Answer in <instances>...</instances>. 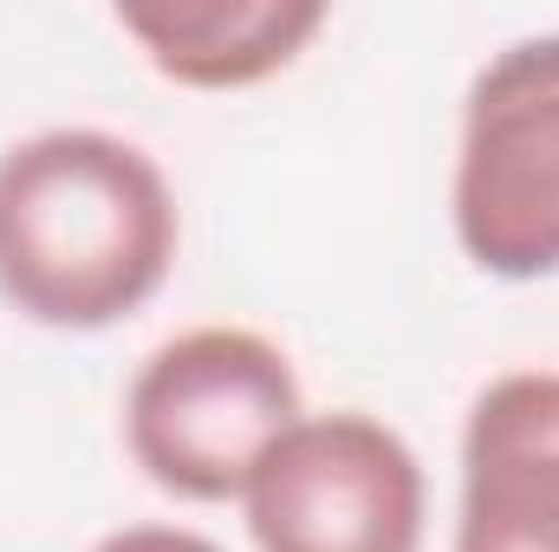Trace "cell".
I'll return each instance as SVG.
<instances>
[{"mask_svg":"<svg viewBox=\"0 0 559 552\" xmlns=\"http://www.w3.org/2000/svg\"><path fill=\"white\" fill-rule=\"evenodd\" d=\"M241 507L254 552H423L429 488L391 422L325 410L267 448Z\"/></svg>","mask_w":559,"mask_h":552,"instance_id":"cell-4","label":"cell"},{"mask_svg":"<svg viewBox=\"0 0 559 552\" xmlns=\"http://www.w3.org/2000/svg\"><path fill=\"white\" fill-rule=\"evenodd\" d=\"M449 221L488 279L559 274V33L501 46L462 105Z\"/></svg>","mask_w":559,"mask_h":552,"instance_id":"cell-3","label":"cell"},{"mask_svg":"<svg viewBox=\"0 0 559 552\" xmlns=\"http://www.w3.org/2000/svg\"><path fill=\"white\" fill-rule=\"evenodd\" d=\"M118 33L182 92H248L280 79L319 33V0H124Z\"/></svg>","mask_w":559,"mask_h":552,"instance_id":"cell-6","label":"cell"},{"mask_svg":"<svg viewBox=\"0 0 559 552\" xmlns=\"http://www.w3.org/2000/svg\"><path fill=\"white\" fill-rule=\"evenodd\" d=\"M92 552H222V547L189 533V527H124V533L98 540Z\"/></svg>","mask_w":559,"mask_h":552,"instance_id":"cell-7","label":"cell"},{"mask_svg":"<svg viewBox=\"0 0 559 552\" xmlns=\"http://www.w3.org/2000/svg\"><path fill=\"white\" fill-rule=\"evenodd\" d=\"M455 552H559V371H508L468 404Z\"/></svg>","mask_w":559,"mask_h":552,"instance_id":"cell-5","label":"cell"},{"mask_svg":"<svg viewBox=\"0 0 559 552\" xmlns=\"http://www.w3.org/2000/svg\"><path fill=\"white\" fill-rule=\"evenodd\" d=\"M306 416L293 358L248 325H195L156 345L124 391V448L150 488L215 507L241 501L254 468Z\"/></svg>","mask_w":559,"mask_h":552,"instance_id":"cell-2","label":"cell"},{"mask_svg":"<svg viewBox=\"0 0 559 552\" xmlns=\"http://www.w3.org/2000/svg\"><path fill=\"white\" fill-rule=\"evenodd\" d=\"M176 195L138 143L59 124L0 149V299L46 332H105L176 267Z\"/></svg>","mask_w":559,"mask_h":552,"instance_id":"cell-1","label":"cell"}]
</instances>
